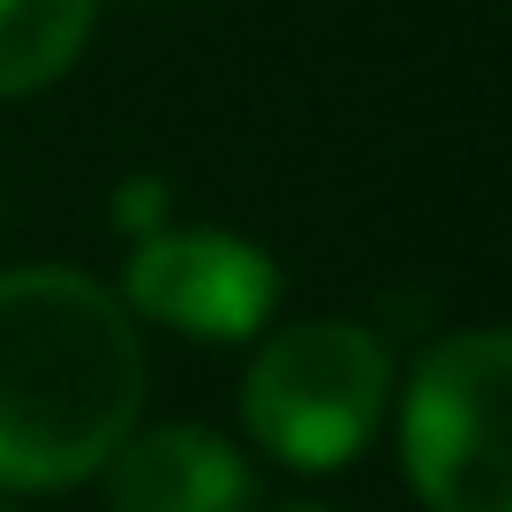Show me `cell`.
I'll use <instances>...</instances> for the list:
<instances>
[{
    "mask_svg": "<svg viewBox=\"0 0 512 512\" xmlns=\"http://www.w3.org/2000/svg\"><path fill=\"white\" fill-rule=\"evenodd\" d=\"M144 324L76 264L0 272V490H76L144 422Z\"/></svg>",
    "mask_w": 512,
    "mask_h": 512,
    "instance_id": "obj_1",
    "label": "cell"
},
{
    "mask_svg": "<svg viewBox=\"0 0 512 512\" xmlns=\"http://www.w3.org/2000/svg\"><path fill=\"white\" fill-rule=\"evenodd\" d=\"M384 415H392V347L354 317L279 324L249 354L241 422L272 460L302 467V475H332V467L362 460Z\"/></svg>",
    "mask_w": 512,
    "mask_h": 512,
    "instance_id": "obj_2",
    "label": "cell"
},
{
    "mask_svg": "<svg viewBox=\"0 0 512 512\" xmlns=\"http://www.w3.org/2000/svg\"><path fill=\"white\" fill-rule=\"evenodd\" d=\"M512 339L497 324H460L422 347L400 400V460L430 512H512L505 460Z\"/></svg>",
    "mask_w": 512,
    "mask_h": 512,
    "instance_id": "obj_3",
    "label": "cell"
},
{
    "mask_svg": "<svg viewBox=\"0 0 512 512\" xmlns=\"http://www.w3.org/2000/svg\"><path fill=\"white\" fill-rule=\"evenodd\" d=\"M279 264L272 249H256L249 234H226V226H174L128 241L121 264V302L136 324H166L181 339H204V347H234L256 339L279 309Z\"/></svg>",
    "mask_w": 512,
    "mask_h": 512,
    "instance_id": "obj_4",
    "label": "cell"
},
{
    "mask_svg": "<svg viewBox=\"0 0 512 512\" xmlns=\"http://www.w3.org/2000/svg\"><path fill=\"white\" fill-rule=\"evenodd\" d=\"M106 512H249L256 467L204 422H136L106 452Z\"/></svg>",
    "mask_w": 512,
    "mask_h": 512,
    "instance_id": "obj_5",
    "label": "cell"
},
{
    "mask_svg": "<svg viewBox=\"0 0 512 512\" xmlns=\"http://www.w3.org/2000/svg\"><path fill=\"white\" fill-rule=\"evenodd\" d=\"M106 0H0V98H38L83 61Z\"/></svg>",
    "mask_w": 512,
    "mask_h": 512,
    "instance_id": "obj_6",
    "label": "cell"
},
{
    "mask_svg": "<svg viewBox=\"0 0 512 512\" xmlns=\"http://www.w3.org/2000/svg\"><path fill=\"white\" fill-rule=\"evenodd\" d=\"M106 219H113V234H159L166 219H174V181H159V174H121L113 181V204H106Z\"/></svg>",
    "mask_w": 512,
    "mask_h": 512,
    "instance_id": "obj_7",
    "label": "cell"
},
{
    "mask_svg": "<svg viewBox=\"0 0 512 512\" xmlns=\"http://www.w3.org/2000/svg\"><path fill=\"white\" fill-rule=\"evenodd\" d=\"M0 512H23V505H0Z\"/></svg>",
    "mask_w": 512,
    "mask_h": 512,
    "instance_id": "obj_8",
    "label": "cell"
},
{
    "mask_svg": "<svg viewBox=\"0 0 512 512\" xmlns=\"http://www.w3.org/2000/svg\"><path fill=\"white\" fill-rule=\"evenodd\" d=\"M302 512H309V505H302Z\"/></svg>",
    "mask_w": 512,
    "mask_h": 512,
    "instance_id": "obj_9",
    "label": "cell"
}]
</instances>
